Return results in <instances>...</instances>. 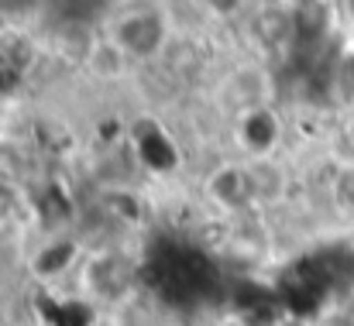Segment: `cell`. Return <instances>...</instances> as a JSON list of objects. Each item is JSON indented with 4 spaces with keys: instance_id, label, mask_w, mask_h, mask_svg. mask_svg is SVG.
Wrapping results in <instances>:
<instances>
[{
    "instance_id": "1",
    "label": "cell",
    "mask_w": 354,
    "mask_h": 326,
    "mask_svg": "<svg viewBox=\"0 0 354 326\" xmlns=\"http://www.w3.org/2000/svg\"><path fill=\"white\" fill-rule=\"evenodd\" d=\"M210 196L221 200L224 207H244V203H251L254 193H251L248 169H221L210 179Z\"/></svg>"
}]
</instances>
